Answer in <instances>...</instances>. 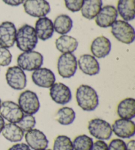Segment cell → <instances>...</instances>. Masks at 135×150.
<instances>
[{"label": "cell", "mask_w": 135, "mask_h": 150, "mask_svg": "<svg viewBox=\"0 0 135 150\" xmlns=\"http://www.w3.org/2000/svg\"><path fill=\"white\" fill-rule=\"evenodd\" d=\"M53 150H74L71 138L65 135H59L54 141Z\"/></svg>", "instance_id": "obj_28"}, {"label": "cell", "mask_w": 135, "mask_h": 150, "mask_svg": "<svg viewBox=\"0 0 135 150\" xmlns=\"http://www.w3.org/2000/svg\"><path fill=\"white\" fill-rule=\"evenodd\" d=\"M64 1L67 9L72 13H76L81 10L84 0H64Z\"/></svg>", "instance_id": "obj_31"}, {"label": "cell", "mask_w": 135, "mask_h": 150, "mask_svg": "<svg viewBox=\"0 0 135 150\" xmlns=\"http://www.w3.org/2000/svg\"><path fill=\"white\" fill-rule=\"evenodd\" d=\"M111 28L112 35L119 42L125 44H131L134 41V28L126 21L117 20Z\"/></svg>", "instance_id": "obj_3"}, {"label": "cell", "mask_w": 135, "mask_h": 150, "mask_svg": "<svg viewBox=\"0 0 135 150\" xmlns=\"http://www.w3.org/2000/svg\"><path fill=\"white\" fill-rule=\"evenodd\" d=\"M17 124L23 132H28L34 128L36 125V119L33 115L26 114L24 115L22 119Z\"/></svg>", "instance_id": "obj_29"}, {"label": "cell", "mask_w": 135, "mask_h": 150, "mask_svg": "<svg viewBox=\"0 0 135 150\" xmlns=\"http://www.w3.org/2000/svg\"><path fill=\"white\" fill-rule=\"evenodd\" d=\"M0 115L11 123H18L22 119L24 112L19 105L12 101H5L0 106Z\"/></svg>", "instance_id": "obj_10"}, {"label": "cell", "mask_w": 135, "mask_h": 150, "mask_svg": "<svg viewBox=\"0 0 135 150\" xmlns=\"http://www.w3.org/2000/svg\"><path fill=\"white\" fill-rule=\"evenodd\" d=\"M1 99H0V106H1Z\"/></svg>", "instance_id": "obj_38"}, {"label": "cell", "mask_w": 135, "mask_h": 150, "mask_svg": "<svg viewBox=\"0 0 135 150\" xmlns=\"http://www.w3.org/2000/svg\"><path fill=\"white\" fill-rule=\"evenodd\" d=\"M102 5V0H84L81 14L86 19L92 20L101 10Z\"/></svg>", "instance_id": "obj_22"}, {"label": "cell", "mask_w": 135, "mask_h": 150, "mask_svg": "<svg viewBox=\"0 0 135 150\" xmlns=\"http://www.w3.org/2000/svg\"><path fill=\"white\" fill-rule=\"evenodd\" d=\"M108 145L103 140H97L93 144L90 150H108Z\"/></svg>", "instance_id": "obj_33"}, {"label": "cell", "mask_w": 135, "mask_h": 150, "mask_svg": "<svg viewBox=\"0 0 135 150\" xmlns=\"http://www.w3.org/2000/svg\"><path fill=\"white\" fill-rule=\"evenodd\" d=\"M88 129L90 134L99 140H107L112 135L111 125L102 119H93L90 120Z\"/></svg>", "instance_id": "obj_7"}, {"label": "cell", "mask_w": 135, "mask_h": 150, "mask_svg": "<svg viewBox=\"0 0 135 150\" xmlns=\"http://www.w3.org/2000/svg\"><path fill=\"white\" fill-rule=\"evenodd\" d=\"M107 146L108 150H126V143L121 139H113Z\"/></svg>", "instance_id": "obj_32"}, {"label": "cell", "mask_w": 135, "mask_h": 150, "mask_svg": "<svg viewBox=\"0 0 135 150\" xmlns=\"http://www.w3.org/2000/svg\"><path fill=\"white\" fill-rule=\"evenodd\" d=\"M17 66L23 71H34L41 68L44 62V57L38 52L30 51L25 52L18 56Z\"/></svg>", "instance_id": "obj_4"}, {"label": "cell", "mask_w": 135, "mask_h": 150, "mask_svg": "<svg viewBox=\"0 0 135 150\" xmlns=\"http://www.w3.org/2000/svg\"><path fill=\"white\" fill-rule=\"evenodd\" d=\"M112 132L120 138L128 139L135 134V124L131 120L119 119L116 120L112 127Z\"/></svg>", "instance_id": "obj_16"}, {"label": "cell", "mask_w": 135, "mask_h": 150, "mask_svg": "<svg viewBox=\"0 0 135 150\" xmlns=\"http://www.w3.org/2000/svg\"><path fill=\"white\" fill-rule=\"evenodd\" d=\"M55 47L62 53H73L77 50L79 42L75 38L67 35H61L55 40Z\"/></svg>", "instance_id": "obj_20"}, {"label": "cell", "mask_w": 135, "mask_h": 150, "mask_svg": "<svg viewBox=\"0 0 135 150\" xmlns=\"http://www.w3.org/2000/svg\"><path fill=\"white\" fill-rule=\"evenodd\" d=\"M76 118L75 111L69 107H63L57 112L55 119L61 125H71Z\"/></svg>", "instance_id": "obj_26"}, {"label": "cell", "mask_w": 135, "mask_h": 150, "mask_svg": "<svg viewBox=\"0 0 135 150\" xmlns=\"http://www.w3.org/2000/svg\"><path fill=\"white\" fill-rule=\"evenodd\" d=\"M18 103L21 110L26 115L36 114L40 108L38 97L31 90H25L21 93L18 97Z\"/></svg>", "instance_id": "obj_6"}, {"label": "cell", "mask_w": 135, "mask_h": 150, "mask_svg": "<svg viewBox=\"0 0 135 150\" xmlns=\"http://www.w3.org/2000/svg\"><path fill=\"white\" fill-rule=\"evenodd\" d=\"M5 125V123L4 119L1 116V115H0V134L1 133V131L3 130V128H4Z\"/></svg>", "instance_id": "obj_37"}, {"label": "cell", "mask_w": 135, "mask_h": 150, "mask_svg": "<svg viewBox=\"0 0 135 150\" xmlns=\"http://www.w3.org/2000/svg\"><path fill=\"white\" fill-rule=\"evenodd\" d=\"M38 42L36 31L29 25H24L17 31L15 43L17 47L23 52L34 50Z\"/></svg>", "instance_id": "obj_2"}, {"label": "cell", "mask_w": 135, "mask_h": 150, "mask_svg": "<svg viewBox=\"0 0 135 150\" xmlns=\"http://www.w3.org/2000/svg\"><path fill=\"white\" fill-rule=\"evenodd\" d=\"M80 70L84 74L88 76L98 74L100 70V67L98 60L93 55L84 54L81 55L77 61Z\"/></svg>", "instance_id": "obj_18"}, {"label": "cell", "mask_w": 135, "mask_h": 150, "mask_svg": "<svg viewBox=\"0 0 135 150\" xmlns=\"http://www.w3.org/2000/svg\"><path fill=\"white\" fill-rule=\"evenodd\" d=\"M8 150H31V149L27 144L25 143H21L15 144Z\"/></svg>", "instance_id": "obj_34"}, {"label": "cell", "mask_w": 135, "mask_h": 150, "mask_svg": "<svg viewBox=\"0 0 135 150\" xmlns=\"http://www.w3.org/2000/svg\"><path fill=\"white\" fill-rule=\"evenodd\" d=\"M117 11L123 21H133L135 18V0H119Z\"/></svg>", "instance_id": "obj_21"}, {"label": "cell", "mask_w": 135, "mask_h": 150, "mask_svg": "<svg viewBox=\"0 0 135 150\" xmlns=\"http://www.w3.org/2000/svg\"><path fill=\"white\" fill-rule=\"evenodd\" d=\"M1 133L3 136L11 142H18L21 141L25 134L23 130L17 125L11 122L5 125Z\"/></svg>", "instance_id": "obj_24"}, {"label": "cell", "mask_w": 135, "mask_h": 150, "mask_svg": "<svg viewBox=\"0 0 135 150\" xmlns=\"http://www.w3.org/2000/svg\"><path fill=\"white\" fill-rule=\"evenodd\" d=\"M34 29L38 38L42 41L51 38L54 33L52 21L46 17L39 18L36 21Z\"/></svg>", "instance_id": "obj_19"}, {"label": "cell", "mask_w": 135, "mask_h": 150, "mask_svg": "<svg viewBox=\"0 0 135 150\" xmlns=\"http://www.w3.org/2000/svg\"><path fill=\"white\" fill-rule=\"evenodd\" d=\"M118 17L117 9L113 5H108L102 7L95 17L96 25L101 28L111 27Z\"/></svg>", "instance_id": "obj_13"}, {"label": "cell", "mask_w": 135, "mask_h": 150, "mask_svg": "<svg viewBox=\"0 0 135 150\" xmlns=\"http://www.w3.org/2000/svg\"><path fill=\"white\" fill-rule=\"evenodd\" d=\"M12 54L7 48L0 47V66H9L12 61Z\"/></svg>", "instance_id": "obj_30"}, {"label": "cell", "mask_w": 135, "mask_h": 150, "mask_svg": "<svg viewBox=\"0 0 135 150\" xmlns=\"http://www.w3.org/2000/svg\"><path fill=\"white\" fill-rule=\"evenodd\" d=\"M118 116L121 119L131 120L135 117V100L127 98L123 100L118 104L117 108Z\"/></svg>", "instance_id": "obj_23"}, {"label": "cell", "mask_w": 135, "mask_h": 150, "mask_svg": "<svg viewBox=\"0 0 135 150\" xmlns=\"http://www.w3.org/2000/svg\"><path fill=\"white\" fill-rule=\"evenodd\" d=\"M17 28L15 24L5 21L0 25V47L10 48L15 44Z\"/></svg>", "instance_id": "obj_12"}, {"label": "cell", "mask_w": 135, "mask_h": 150, "mask_svg": "<svg viewBox=\"0 0 135 150\" xmlns=\"http://www.w3.org/2000/svg\"><path fill=\"white\" fill-rule=\"evenodd\" d=\"M50 96L54 102L59 105H65L72 100L71 89L61 82L54 83L50 88Z\"/></svg>", "instance_id": "obj_11"}, {"label": "cell", "mask_w": 135, "mask_h": 150, "mask_svg": "<svg viewBox=\"0 0 135 150\" xmlns=\"http://www.w3.org/2000/svg\"><path fill=\"white\" fill-rule=\"evenodd\" d=\"M32 80L35 85L40 88H50L55 83V76L52 71L48 68H39L33 71Z\"/></svg>", "instance_id": "obj_15"}, {"label": "cell", "mask_w": 135, "mask_h": 150, "mask_svg": "<svg viewBox=\"0 0 135 150\" xmlns=\"http://www.w3.org/2000/svg\"><path fill=\"white\" fill-rule=\"evenodd\" d=\"M44 150H51V149H44Z\"/></svg>", "instance_id": "obj_39"}, {"label": "cell", "mask_w": 135, "mask_h": 150, "mask_svg": "<svg viewBox=\"0 0 135 150\" xmlns=\"http://www.w3.org/2000/svg\"><path fill=\"white\" fill-rule=\"evenodd\" d=\"M2 1L5 4L10 5V6L17 7L18 6V5H22L25 2V0H2Z\"/></svg>", "instance_id": "obj_35"}, {"label": "cell", "mask_w": 135, "mask_h": 150, "mask_svg": "<svg viewBox=\"0 0 135 150\" xmlns=\"http://www.w3.org/2000/svg\"><path fill=\"white\" fill-rule=\"evenodd\" d=\"M93 139L86 134L77 136L72 142L74 150H90L93 146Z\"/></svg>", "instance_id": "obj_27"}, {"label": "cell", "mask_w": 135, "mask_h": 150, "mask_svg": "<svg viewBox=\"0 0 135 150\" xmlns=\"http://www.w3.org/2000/svg\"><path fill=\"white\" fill-rule=\"evenodd\" d=\"M23 7L26 14L38 18L45 17L51 11L50 5L46 0H25Z\"/></svg>", "instance_id": "obj_9"}, {"label": "cell", "mask_w": 135, "mask_h": 150, "mask_svg": "<svg viewBox=\"0 0 135 150\" xmlns=\"http://www.w3.org/2000/svg\"><path fill=\"white\" fill-rule=\"evenodd\" d=\"M58 71L63 79H70L74 76L77 71V59L72 53H63L58 60Z\"/></svg>", "instance_id": "obj_5"}, {"label": "cell", "mask_w": 135, "mask_h": 150, "mask_svg": "<svg viewBox=\"0 0 135 150\" xmlns=\"http://www.w3.org/2000/svg\"><path fill=\"white\" fill-rule=\"evenodd\" d=\"M5 79L7 84L15 90H22L26 86V76L22 69L18 66H13L8 68Z\"/></svg>", "instance_id": "obj_8"}, {"label": "cell", "mask_w": 135, "mask_h": 150, "mask_svg": "<svg viewBox=\"0 0 135 150\" xmlns=\"http://www.w3.org/2000/svg\"><path fill=\"white\" fill-rule=\"evenodd\" d=\"M53 25L54 31L61 35H65L71 30L73 22L69 15L62 14L58 15L55 18Z\"/></svg>", "instance_id": "obj_25"}, {"label": "cell", "mask_w": 135, "mask_h": 150, "mask_svg": "<svg viewBox=\"0 0 135 150\" xmlns=\"http://www.w3.org/2000/svg\"><path fill=\"white\" fill-rule=\"evenodd\" d=\"M126 150H135V141L132 140L126 144Z\"/></svg>", "instance_id": "obj_36"}, {"label": "cell", "mask_w": 135, "mask_h": 150, "mask_svg": "<svg viewBox=\"0 0 135 150\" xmlns=\"http://www.w3.org/2000/svg\"><path fill=\"white\" fill-rule=\"evenodd\" d=\"M112 50V44L107 37L101 36L96 38L90 45V51L94 57L102 59L107 57Z\"/></svg>", "instance_id": "obj_17"}, {"label": "cell", "mask_w": 135, "mask_h": 150, "mask_svg": "<svg viewBox=\"0 0 135 150\" xmlns=\"http://www.w3.org/2000/svg\"><path fill=\"white\" fill-rule=\"evenodd\" d=\"M25 140L30 148L34 150H44L47 149L49 144L46 136L38 129H32L26 132Z\"/></svg>", "instance_id": "obj_14"}, {"label": "cell", "mask_w": 135, "mask_h": 150, "mask_svg": "<svg viewBox=\"0 0 135 150\" xmlns=\"http://www.w3.org/2000/svg\"><path fill=\"white\" fill-rule=\"evenodd\" d=\"M78 105L85 111H93L99 105V96L96 91L90 86L82 84L76 91Z\"/></svg>", "instance_id": "obj_1"}]
</instances>
